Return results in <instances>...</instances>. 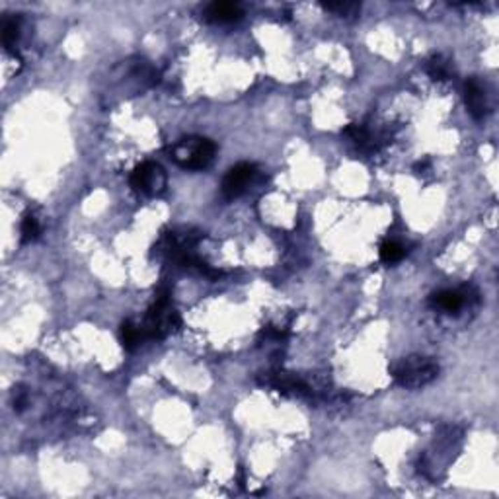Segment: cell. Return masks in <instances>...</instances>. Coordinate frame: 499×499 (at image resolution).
Listing matches in <instances>:
<instances>
[{"mask_svg": "<svg viewBox=\"0 0 499 499\" xmlns=\"http://www.w3.org/2000/svg\"><path fill=\"white\" fill-rule=\"evenodd\" d=\"M263 384L273 386L279 392H293V394H300V396H304V394L310 392L309 384L302 379H299L297 374H290V372H269L263 379Z\"/></svg>", "mask_w": 499, "mask_h": 499, "instance_id": "52a82bcc", "label": "cell"}, {"mask_svg": "<svg viewBox=\"0 0 499 499\" xmlns=\"http://www.w3.org/2000/svg\"><path fill=\"white\" fill-rule=\"evenodd\" d=\"M141 342H145V336H143V330L141 326L133 324L131 320L123 322L121 324V344L127 351H133L135 347L141 345Z\"/></svg>", "mask_w": 499, "mask_h": 499, "instance_id": "8fae6325", "label": "cell"}, {"mask_svg": "<svg viewBox=\"0 0 499 499\" xmlns=\"http://www.w3.org/2000/svg\"><path fill=\"white\" fill-rule=\"evenodd\" d=\"M427 74L433 80H449L453 76V64L443 55H433L427 61Z\"/></svg>", "mask_w": 499, "mask_h": 499, "instance_id": "30bf717a", "label": "cell"}, {"mask_svg": "<svg viewBox=\"0 0 499 499\" xmlns=\"http://www.w3.org/2000/svg\"><path fill=\"white\" fill-rule=\"evenodd\" d=\"M255 178V166L254 164H237L234 168H230L228 170V174L225 176V180H223V195L227 197V199H237V197H240L242 193H244L246 190H248V185L252 183V180Z\"/></svg>", "mask_w": 499, "mask_h": 499, "instance_id": "5b68a950", "label": "cell"}, {"mask_svg": "<svg viewBox=\"0 0 499 499\" xmlns=\"http://www.w3.org/2000/svg\"><path fill=\"white\" fill-rule=\"evenodd\" d=\"M427 166H429V162H427V160H426V162H418V164H416V166H414V170H416V172H418V174H421V172H423V170H426Z\"/></svg>", "mask_w": 499, "mask_h": 499, "instance_id": "e0dca14e", "label": "cell"}, {"mask_svg": "<svg viewBox=\"0 0 499 499\" xmlns=\"http://www.w3.org/2000/svg\"><path fill=\"white\" fill-rule=\"evenodd\" d=\"M406 255V248L400 244V242H394V240H386L382 242L381 246V260L384 263H398L402 262V258Z\"/></svg>", "mask_w": 499, "mask_h": 499, "instance_id": "7c38bea8", "label": "cell"}, {"mask_svg": "<svg viewBox=\"0 0 499 499\" xmlns=\"http://www.w3.org/2000/svg\"><path fill=\"white\" fill-rule=\"evenodd\" d=\"M168 155L185 170H205L217 155V146L205 136H183L168 146Z\"/></svg>", "mask_w": 499, "mask_h": 499, "instance_id": "6da1fadb", "label": "cell"}, {"mask_svg": "<svg viewBox=\"0 0 499 499\" xmlns=\"http://www.w3.org/2000/svg\"><path fill=\"white\" fill-rule=\"evenodd\" d=\"M131 185L139 193L155 197L166 190V174L156 162L139 164L131 174Z\"/></svg>", "mask_w": 499, "mask_h": 499, "instance_id": "277c9868", "label": "cell"}, {"mask_svg": "<svg viewBox=\"0 0 499 499\" xmlns=\"http://www.w3.org/2000/svg\"><path fill=\"white\" fill-rule=\"evenodd\" d=\"M27 404V392L24 388H14V409L22 412Z\"/></svg>", "mask_w": 499, "mask_h": 499, "instance_id": "2e32d148", "label": "cell"}, {"mask_svg": "<svg viewBox=\"0 0 499 499\" xmlns=\"http://www.w3.org/2000/svg\"><path fill=\"white\" fill-rule=\"evenodd\" d=\"M41 232V227L37 223V218L34 215H26L22 220V240L24 242H34Z\"/></svg>", "mask_w": 499, "mask_h": 499, "instance_id": "9a60e30c", "label": "cell"}, {"mask_svg": "<svg viewBox=\"0 0 499 499\" xmlns=\"http://www.w3.org/2000/svg\"><path fill=\"white\" fill-rule=\"evenodd\" d=\"M207 20L218 24H230L242 18V6L237 2H213L207 6Z\"/></svg>", "mask_w": 499, "mask_h": 499, "instance_id": "ba28073f", "label": "cell"}, {"mask_svg": "<svg viewBox=\"0 0 499 499\" xmlns=\"http://www.w3.org/2000/svg\"><path fill=\"white\" fill-rule=\"evenodd\" d=\"M180 326H182V320L178 310L174 309L170 302V293L168 290L158 293L155 304L148 309L145 322L141 324L145 339H164Z\"/></svg>", "mask_w": 499, "mask_h": 499, "instance_id": "7a4b0ae2", "label": "cell"}, {"mask_svg": "<svg viewBox=\"0 0 499 499\" xmlns=\"http://www.w3.org/2000/svg\"><path fill=\"white\" fill-rule=\"evenodd\" d=\"M464 104H466V109L474 119H484L488 115L486 94H484L480 82L476 78H468L464 84Z\"/></svg>", "mask_w": 499, "mask_h": 499, "instance_id": "8992f818", "label": "cell"}, {"mask_svg": "<svg viewBox=\"0 0 499 499\" xmlns=\"http://www.w3.org/2000/svg\"><path fill=\"white\" fill-rule=\"evenodd\" d=\"M324 8L328 12H336L337 16H342V18H355L361 12V4H357V2H330V4H324Z\"/></svg>", "mask_w": 499, "mask_h": 499, "instance_id": "5bb4252c", "label": "cell"}, {"mask_svg": "<svg viewBox=\"0 0 499 499\" xmlns=\"http://www.w3.org/2000/svg\"><path fill=\"white\" fill-rule=\"evenodd\" d=\"M439 374V365L427 357H406L400 363L394 365L392 377L400 386L404 388H423L429 382H433Z\"/></svg>", "mask_w": 499, "mask_h": 499, "instance_id": "3957f363", "label": "cell"}, {"mask_svg": "<svg viewBox=\"0 0 499 499\" xmlns=\"http://www.w3.org/2000/svg\"><path fill=\"white\" fill-rule=\"evenodd\" d=\"M429 304H431L435 310H441V312H447V314H453V312H458V310L463 309L464 299L461 293H454V290H441V293L431 295Z\"/></svg>", "mask_w": 499, "mask_h": 499, "instance_id": "9c48e42d", "label": "cell"}, {"mask_svg": "<svg viewBox=\"0 0 499 499\" xmlns=\"http://www.w3.org/2000/svg\"><path fill=\"white\" fill-rule=\"evenodd\" d=\"M20 37V24L18 20L14 18H6L2 22V43L4 47L12 51L16 47V41Z\"/></svg>", "mask_w": 499, "mask_h": 499, "instance_id": "4fadbf2b", "label": "cell"}]
</instances>
